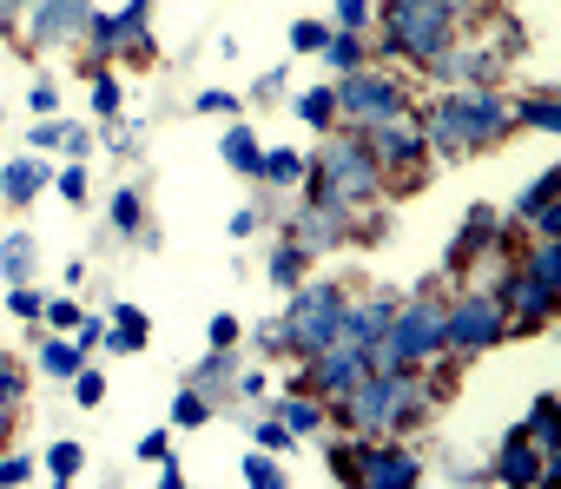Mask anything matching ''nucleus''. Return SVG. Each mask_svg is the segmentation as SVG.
Instances as JSON below:
<instances>
[{
  "label": "nucleus",
  "instance_id": "1",
  "mask_svg": "<svg viewBox=\"0 0 561 489\" xmlns=\"http://www.w3.org/2000/svg\"><path fill=\"white\" fill-rule=\"evenodd\" d=\"M508 126H515V120H508V100H502V93H489V87H456V93H443V100L430 106L423 146H430L436 159H469L476 146H495Z\"/></svg>",
  "mask_w": 561,
  "mask_h": 489
},
{
  "label": "nucleus",
  "instance_id": "2",
  "mask_svg": "<svg viewBox=\"0 0 561 489\" xmlns=\"http://www.w3.org/2000/svg\"><path fill=\"white\" fill-rule=\"evenodd\" d=\"M423 410L416 397V377L410 371H364L344 397H337V417L364 436H383V430H403L410 417Z\"/></svg>",
  "mask_w": 561,
  "mask_h": 489
},
{
  "label": "nucleus",
  "instance_id": "3",
  "mask_svg": "<svg viewBox=\"0 0 561 489\" xmlns=\"http://www.w3.org/2000/svg\"><path fill=\"white\" fill-rule=\"evenodd\" d=\"M305 179H311V198H324V205H337V212L357 218V205L377 192V159L364 152V139H331L324 159Z\"/></svg>",
  "mask_w": 561,
  "mask_h": 489
},
{
  "label": "nucleus",
  "instance_id": "4",
  "mask_svg": "<svg viewBox=\"0 0 561 489\" xmlns=\"http://www.w3.org/2000/svg\"><path fill=\"white\" fill-rule=\"evenodd\" d=\"M383 21H390L383 27V47L390 54H410V60H436L456 41V14L436 8V0H390Z\"/></svg>",
  "mask_w": 561,
  "mask_h": 489
},
{
  "label": "nucleus",
  "instance_id": "5",
  "mask_svg": "<svg viewBox=\"0 0 561 489\" xmlns=\"http://www.w3.org/2000/svg\"><path fill=\"white\" fill-rule=\"evenodd\" d=\"M337 311H344V285H291V311L285 325V351H324L337 338Z\"/></svg>",
  "mask_w": 561,
  "mask_h": 489
},
{
  "label": "nucleus",
  "instance_id": "6",
  "mask_svg": "<svg viewBox=\"0 0 561 489\" xmlns=\"http://www.w3.org/2000/svg\"><path fill=\"white\" fill-rule=\"evenodd\" d=\"M502 338H508V311L495 305V292H469L443 305V351H489Z\"/></svg>",
  "mask_w": 561,
  "mask_h": 489
},
{
  "label": "nucleus",
  "instance_id": "7",
  "mask_svg": "<svg viewBox=\"0 0 561 489\" xmlns=\"http://www.w3.org/2000/svg\"><path fill=\"white\" fill-rule=\"evenodd\" d=\"M331 93H337V113H351V126H377L390 113H410V100L390 73H344Z\"/></svg>",
  "mask_w": 561,
  "mask_h": 489
},
{
  "label": "nucleus",
  "instance_id": "8",
  "mask_svg": "<svg viewBox=\"0 0 561 489\" xmlns=\"http://www.w3.org/2000/svg\"><path fill=\"white\" fill-rule=\"evenodd\" d=\"M357 139H364V152L377 159V172H390V166H416V159H423V126H416L410 113H390V120L364 126Z\"/></svg>",
  "mask_w": 561,
  "mask_h": 489
},
{
  "label": "nucleus",
  "instance_id": "9",
  "mask_svg": "<svg viewBox=\"0 0 561 489\" xmlns=\"http://www.w3.org/2000/svg\"><path fill=\"white\" fill-rule=\"evenodd\" d=\"M495 305L508 311V318H522V331H541L548 318H554V285H541L535 272H502L495 278Z\"/></svg>",
  "mask_w": 561,
  "mask_h": 489
},
{
  "label": "nucleus",
  "instance_id": "10",
  "mask_svg": "<svg viewBox=\"0 0 561 489\" xmlns=\"http://www.w3.org/2000/svg\"><path fill=\"white\" fill-rule=\"evenodd\" d=\"M351 476L370 482V489H403V482L423 476V463L403 443H364V450H351Z\"/></svg>",
  "mask_w": 561,
  "mask_h": 489
},
{
  "label": "nucleus",
  "instance_id": "11",
  "mask_svg": "<svg viewBox=\"0 0 561 489\" xmlns=\"http://www.w3.org/2000/svg\"><path fill=\"white\" fill-rule=\"evenodd\" d=\"M87 0H34L27 21H34V47H60V41H80L87 34Z\"/></svg>",
  "mask_w": 561,
  "mask_h": 489
},
{
  "label": "nucleus",
  "instance_id": "12",
  "mask_svg": "<svg viewBox=\"0 0 561 489\" xmlns=\"http://www.w3.org/2000/svg\"><path fill=\"white\" fill-rule=\"evenodd\" d=\"M344 231H351V212H337V205H324V198H311V205L291 218V238L305 244V252H331Z\"/></svg>",
  "mask_w": 561,
  "mask_h": 489
},
{
  "label": "nucleus",
  "instance_id": "13",
  "mask_svg": "<svg viewBox=\"0 0 561 489\" xmlns=\"http://www.w3.org/2000/svg\"><path fill=\"white\" fill-rule=\"evenodd\" d=\"M47 179H54V172H47L41 159H14L8 172H0V205H27V198L47 185Z\"/></svg>",
  "mask_w": 561,
  "mask_h": 489
},
{
  "label": "nucleus",
  "instance_id": "14",
  "mask_svg": "<svg viewBox=\"0 0 561 489\" xmlns=\"http://www.w3.org/2000/svg\"><path fill=\"white\" fill-rule=\"evenodd\" d=\"M34 265H41V244L27 238V231H0V272H8V285H27L34 278Z\"/></svg>",
  "mask_w": 561,
  "mask_h": 489
},
{
  "label": "nucleus",
  "instance_id": "15",
  "mask_svg": "<svg viewBox=\"0 0 561 489\" xmlns=\"http://www.w3.org/2000/svg\"><path fill=\"white\" fill-rule=\"evenodd\" d=\"M277 423H285L291 436H318V430H324V403H318L311 390H291L285 403H277Z\"/></svg>",
  "mask_w": 561,
  "mask_h": 489
},
{
  "label": "nucleus",
  "instance_id": "16",
  "mask_svg": "<svg viewBox=\"0 0 561 489\" xmlns=\"http://www.w3.org/2000/svg\"><path fill=\"white\" fill-rule=\"evenodd\" d=\"M508 120H522L528 133H561V106H554V93H548V87H535L528 100H515V106H508Z\"/></svg>",
  "mask_w": 561,
  "mask_h": 489
},
{
  "label": "nucleus",
  "instance_id": "17",
  "mask_svg": "<svg viewBox=\"0 0 561 489\" xmlns=\"http://www.w3.org/2000/svg\"><path fill=\"white\" fill-rule=\"evenodd\" d=\"M482 244H495V212H489V205H476V212L462 218V231H456V244H449V265H462L469 252H482Z\"/></svg>",
  "mask_w": 561,
  "mask_h": 489
},
{
  "label": "nucleus",
  "instance_id": "18",
  "mask_svg": "<svg viewBox=\"0 0 561 489\" xmlns=\"http://www.w3.org/2000/svg\"><path fill=\"white\" fill-rule=\"evenodd\" d=\"M305 172H311V159H305V152H291V146L257 152V179H264V185H298Z\"/></svg>",
  "mask_w": 561,
  "mask_h": 489
},
{
  "label": "nucleus",
  "instance_id": "19",
  "mask_svg": "<svg viewBox=\"0 0 561 489\" xmlns=\"http://www.w3.org/2000/svg\"><path fill=\"white\" fill-rule=\"evenodd\" d=\"M218 152H225V166H231V172H244V179H257V139H251V126H225V139H218Z\"/></svg>",
  "mask_w": 561,
  "mask_h": 489
},
{
  "label": "nucleus",
  "instance_id": "20",
  "mask_svg": "<svg viewBox=\"0 0 561 489\" xmlns=\"http://www.w3.org/2000/svg\"><path fill=\"white\" fill-rule=\"evenodd\" d=\"M522 436H528V443H535L541 456H554V443H561V430H554V397H548V390L535 397V410H528V423H522Z\"/></svg>",
  "mask_w": 561,
  "mask_h": 489
},
{
  "label": "nucleus",
  "instance_id": "21",
  "mask_svg": "<svg viewBox=\"0 0 561 489\" xmlns=\"http://www.w3.org/2000/svg\"><path fill=\"white\" fill-rule=\"evenodd\" d=\"M305 259H311L305 244H298V238H285V244H277V252H271V285H277V292L305 285Z\"/></svg>",
  "mask_w": 561,
  "mask_h": 489
},
{
  "label": "nucleus",
  "instance_id": "22",
  "mask_svg": "<svg viewBox=\"0 0 561 489\" xmlns=\"http://www.w3.org/2000/svg\"><path fill=\"white\" fill-rule=\"evenodd\" d=\"M554 192H561V166H548V172H535V185H528V192H522V198H515L508 212H515V218L528 225V218H535V212H541V205H548Z\"/></svg>",
  "mask_w": 561,
  "mask_h": 489
},
{
  "label": "nucleus",
  "instance_id": "23",
  "mask_svg": "<svg viewBox=\"0 0 561 489\" xmlns=\"http://www.w3.org/2000/svg\"><path fill=\"white\" fill-rule=\"evenodd\" d=\"M522 272H535L541 285H554L561 292V238H535V252H528V265Z\"/></svg>",
  "mask_w": 561,
  "mask_h": 489
},
{
  "label": "nucleus",
  "instance_id": "24",
  "mask_svg": "<svg viewBox=\"0 0 561 489\" xmlns=\"http://www.w3.org/2000/svg\"><path fill=\"white\" fill-rule=\"evenodd\" d=\"M298 120H305V126H331V120H337V93H331V87L298 93Z\"/></svg>",
  "mask_w": 561,
  "mask_h": 489
},
{
  "label": "nucleus",
  "instance_id": "25",
  "mask_svg": "<svg viewBox=\"0 0 561 489\" xmlns=\"http://www.w3.org/2000/svg\"><path fill=\"white\" fill-rule=\"evenodd\" d=\"M218 384H238V364H231V351H211V357L192 371V390H218Z\"/></svg>",
  "mask_w": 561,
  "mask_h": 489
},
{
  "label": "nucleus",
  "instance_id": "26",
  "mask_svg": "<svg viewBox=\"0 0 561 489\" xmlns=\"http://www.w3.org/2000/svg\"><path fill=\"white\" fill-rule=\"evenodd\" d=\"M324 60H331L337 73H357V67H364V41H357V34H331V41H324Z\"/></svg>",
  "mask_w": 561,
  "mask_h": 489
},
{
  "label": "nucleus",
  "instance_id": "27",
  "mask_svg": "<svg viewBox=\"0 0 561 489\" xmlns=\"http://www.w3.org/2000/svg\"><path fill=\"white\" fill-rule=\"evenodd\" d=\"M205 417H211V403H205V390H192V384H185V390L172 397V423H179V430H198Z\"/></svg>",
  "mask_w": 561,
  "mask_h": 489
},
{
  "label": "nucleus",
  "instance_id": "28",
  "mask_svg": "<svg viewBox=\"0 0 561 489\" xmlns=\"http://www.w3.org/2000/svg\"><path fill=\"white\" fill-rule=\"evenodd\" d=\"M41 371H47V377H73V371H80V344H60V338L41 344Z\"/></svg>",
  "mask_w": 561,
  "mask_h": 489
},
{
  "label": "nucleus",
  "instance_id": "29",
  "mask_svg": "<svg viewBox=\"0 0 561 489\" xmlns=\"http://www.w3.org/2000/svg\"><path fill=\"white\" fill-rule=\"evenodd\" d=\"M80 463H87V450H80V443H54V450H47V476H54V482H73V476H80Z\"/></svg>",
  "mask_w": 561,
  "mask_h": 489
},
{
  "label": "nucleus",
  "instance_id": "30",
  "mask_svg": "<svg viewBox=\"0 0 561 489\" xmlns=\"http://www.w3.org/2000/svg\"><path fill=\"white\" fill-rule=\"evenodd\" d=\"M238 476H244V482H264V489H277V482H285V469L271 463V450H251V456L238 463Z\"/></svg>",
  "mask_w": 561,
  "mask_h": 489
},
{
  "label": "nucleus",
  "instance_id": "31",
  "mask_svg": "<svg viewBox=\"0 0 561 489\" xmlns=\"http://www.w3.org/2000/svg\"><path fill=\"white\" fill-rule=\"evenodd\" d=\"M251 443H257V450H271V456H277V450H298V436L277 423V417H271V423H257V430H251Z\"/></svg>",
  "mask_w": 561,
  "mask_h": 489
},
{
  "label": "nucleus",
  "instance_id": "32",
  "mask_svg": "<svg viewBox=\"0 0 561 489\" xmlns=\"http://www.w3.org/2000/svg\"><path fill=\"white\" fill-rule=\"evenodd\" d=\"M370 27V0H337V34H364Z\"/></svg>",
  "mask_w": 561,
  "mask_h": 489
},
{
  "label": "nucleus",
  "instance_id": "33",
  "mask_svg": "<svg viewBox=\"0 0 561 489\" xmlns=\"http://www.w3.org/2000/svg\"><path fill=\"white\" fill-rule=\"evenodd\" d=\"M324 41H331V27H318V21H298L291 27V47L298 54H324Z\"/></svg>",
  "mask_w": 561,
  "mask_h": 489
},
{
  "label": "nucleus",
  "instance_id": "34",
  "mask_svg": "<svg viewBox=\"0 0 561 489\" xmlns=\"http://www.w3.org/2000/svg\"><path fill=\"white\" fill-rule=\"evenodd\" d=\"M54 179H60V198H67V205H87V166H80V159H73L67 172H54Z\"/></svg>",
  "mask_w": 561,
  "mask_h": 489
},
{
  "label": "nucleus",
  "instance_id": "35",
  "mask_svg": "<svg viewBox=\"0 0 561 489\" xmlns=\"http://www.w3.org/2000/svg\"><path fill=\"white\" fill-rule=\"evenodd\" d=\"M113 225H119V231H139V192H133V185L113 192Z\"/></svg>",
  "mask_w": 561,
  "mask_h": 489
},
{
  "label": "nucleus",
  "instance_id": "36",
  "mask_svg": "<svg viewBox=\"0 0 561 489\" xmlns=\"http://www.w3.org/2000/svg\"><path fill=\"white\" fill-rule=\"evenodd\" d=\"M100 397H106V377H100V371H73V403H87V410H93Z\"/></svg>",
  "mask_w": 561,
  "mask_h": 489
},
{
  "label": "nucleus",
  "instance_id": "37",
  "mask_svg": "<svg viewBox=\"0 0 561 489\" xmlns=\"http://www.w3.org/2000/svg\"><path fill=\"white\" fill-rule=\"evenodd\" d=\"M8 311H14V318H41V311H47V298H41V292H27V285H14V292H8Z\"/></svg>",
  "mask_w": 561,
  "mask_h": 489
},
{
  "label": "nucleus",
  "instance_id": "38",
  "mask_svg": "<svg viewBox=\"0 0 561 489\" xmlns=\"http://www.w3.org/2000/svg\"><path fill=\"white\" fill-rule=\"evenodd\" d=\"M93 113H119V80H113V73L93 80Z\"/></svg>",
  "mask_w": 561,
  "mask_h": 489
},
{
  "label": "nucleus",
  "instance_id": "39",
  "mask_svg": "<svg viewBox=\"0 0 561 489\" xmlns=\"http://www.w3.org/2000/svg\"><path fill=\"white\" fill-rule=\"evenodd\" d=\"M205 344H211V351H238V318H225V311H218V318H211V338H205Z\"/></svg>",
  "mask_w": 561,
  "mask_h": 489
},
{
  "label": "nucleus",
  "instance_id": "40",
  "mask_svg": "<svg viewBox=\"0 0 561 489\" xmlns=\"http://www.w3.org/2000/svg\"><path fill=\"white\" fill-rule=\"evenodd\" d=\"M41 318H47V325H60V331H73V325H80V305H73V298H54Z\"/></svg>",
  "mask_w": 561,
  "mask_h": 489
},
{
  "label": "nucleus",
  "instance_id": "41",
  "mask_svg": "<svg viewBox=\"0 0 561 489\" xmlns=\"http://www.w3.org/2000/svg\"><path fill=\"white\" fill-rule=\"evenodd\" d=\"M73 331H80V338H73V344H80V357H87L93 344H106V318H80Z\"/></svg>",
  "mask_w": 561,
  "mask_h": 489
},
{
  "label": "nucleus",
  "instance_id": "42",
  "mask_svg": "<svg viewBox=\"0 0 561 489\" xmlns=\"http://www.w3.org/2000/svg\"><path fill=\"white\" fill-rule=\"evenodd\" d=\"M0 403H21V371L0 357Z\"/></svg>",
  "mask_w": 561,
  "mask_h": 489
},
{
  "label": "nucleus",
  "instance_id": "43",
  "mask_svg": "<svg viewBox=\"0 0 561 489\" xmlns=\"http://www.w3.org/2000/svg\"><path fill=\"white\" fill-rule=\"evenodd\" d=\"M60 133H67L60 120H47V126H27V139H34V152H47V146H60Z\"/></svg>",
  "mask_w": 561,
  "mask_h": 489
},
{
  "label": "nucleus",
  "instance_id": "44",
  "mask_svg": "<svg viewBox=\"0 0 561 489\" xmlns=\"http://www.w3.org/2000/svg\"><path fill=\"white\" fill-rule=\"evenodd\" d=\"M60 146H67L73 159H87V152H93V133H87V126H67V133H60Z\"/></svg>",
  "mask_w": 561,
  "mask_h": 489
},
{
  "label": "nucleus",
  "instance_id": "45",
  "mask_svg": "<svg viewBox=\"0 0 561 489\" xmlns=\"http://www.w3.org/2000/svg\"><path fill=\"white\" fill-rule=\"evenodd\" d=\"M165 450H172V436H165V430H146V436H139V456H146V463H159Z\"/></svg>",
  "mask_w": 561,
  "mask_h": 489
},
{
  "label": "nucleus",
  "instance_id": "46",
  "mask_svg": "<svg viewBox=\"0 0 561 489\" xmlns=\"http://www.w3.org/2000/svg\"><path fill=\"white\" fill-rule=\"evenodd\" d=\"M34 476V456H8V463H0V482H27Z\"/></svg>",
  "mask_w": 561,
  "mask_h": 489
},
{
  "label": "nucleus",
  "instance_id": "47",
  "mask_svg": "<svg viewBox=\"0 0 561 489\" xmlns=\"http://www.w3.org/2000/svg\"><path fill=\"white\" fill-rule=\"evenodd\" d=\"M198 113H238V100L231 93H198Z\"/></svg>",
  "mask_w": 561,
  "mask_h": 489
},
{
  "label": "nucleus",
  "instance_id": "48",
  "mask_svg": "<svg viewBox=\"0 0 561 489\" xmlns=\"http://www.w3.org/2000/svg\"><path fill=\"white\" fill-rule=\"evenodd\" d=\"M251 231H257V212H251V205H244V212H231V238H251Z\"/></svg>",
  "mask_w": 561,
  "mask_h": 489
},
{
  "label": "nucleus",
  "instance_id": "49",
  "mask_svg": "<svg viewBox=\"0 0 561 489\" xmlns=\"http://www.w3.org/2000/svg\"><path fill=\"white\" fill-rule=\"evenodd\" d=\"M27 106H34V113H54V87H47V80H41V87H34V93H27Z\"/></svg>",
  "mask_w": 561,
  "mask_h": 489
},
{
  "label": "nucleus",
  "instance_id": "50",
  "mask_svg": "<svg viewBox=\"0 0 561 489\" xmlns=\"http://www.w3.org/2000/svg\"><path fill=\"white\" fill-rule=\"evenodd\" d=\"M159 482H165V489H179V482H185V469H179L172 456H159Z\"/></svg>",
  "mask_w": 561,
  "mask_h": 489
},
{
  "label": "nucleus",
  "instance_id": "51",
  "mask_svg": "<svg viewBox=\"0 0 561 489\" xmlns=\"http://www.w3.org/2000/svg\"><path fill=\"white\" fill-rule=\"evenodd\" d=\"M436 8H449V14L462 21V8H476V0H436Z\"/></svg>",
  "mask_w": 561,
  "mask_h": 489
},
{
  "label": "nucleus",
  "instance_id": "52",
  "mask_svg": "<svg viewBox=\"0 0 561 489\" xmlns=\"http://www.w3.org/2000/svg\"><path fill=\"white\" fill-rule=\"evenodd\" d=\"M14 430V403H0V436H8Z\"/></svg>",
  "mask_w": 561,
  "mask_h": 489
}]
</instances>
